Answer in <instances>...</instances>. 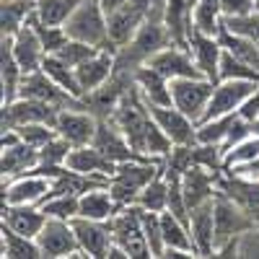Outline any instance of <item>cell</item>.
<instances>
[{"label":"cell","instance_id":"cell-41","mask_svg":"<svg viewBox=\"0 0 259 259\" xmlns=\"http://www.w3.org/2000/svg\"><path fill=\"white\" fill-rule=\"evenodd\" d=\"M140 215H143V231L150 244V251H153V256H163L166 244H163V231H161V212L143 210Z\"/></svg>","mask_w":259,"mask_h":259},{"label":"cell","instance_id":"cell-19","mask_svg":"<svg viewBox=\"0 0 259 259\" xmlns=\"http://www.w3.org/2000/svg\"><path fill=\"white\" fill-rule=\"evenodd\" d=\"M65 166L73 168V171H80V174H91V177H104V179H112L114 171L119 163H114L112 158H106L96 145H80V148H73Z\"/></svg>","mask_w":259,"mask_h":259},{"label":"cell","instance_id":"cell-7","mask_svg":"<svg viewBox=\"0 0 259 259\" xmlns=\"http://www.w3.org/2000/svg\"><path fill=\"white\" fill-rule=\"evenodd\" d=\"M256 89H259L256 80H218V83H215V89H212L210 104H207V109H205L200 122H207V119H215V117H223V114L236 112Z\"/></svg>","mask_w":259,"mask_h":259},{"label":"cell","instance_id":"cell-35","mask_svg":"<svg viewBox=\"0 0 259 259\" xmlns=\"http://www.w3.org/2000/svg\"><path fill=\"white\" fill-rule=\"evenodd\" d=\"M223 3L221 0H200L194 6V26L205 34H212L218 36V29L223 24Z\"/></svg>","mask_w":259,"mask_h":259},{"label":"cell","instance_id":"cell-10","mask_svg":"<svg viewBox=\"0 0 259 259\" xmlns=\"http://www.w3.org/2000/svg\"><path fill=\"white\" fill-rule=\"evenodd\" d=\"M52 184H55L52 177L34 174V171L18 179L3 182V205H41L50 197Z\"/></svg>","mask_w":259,"mask_h":259},{"label":"cell","instance_id":"cell-1","mask_svg":"<svg viewBox=\"0 0 259 259\" xmlns=\"http://www.w3.org/2000/svg\"><path fill=\"white\" fill-rule=\"evenodd\" d=\"M65 31H68L70 39L85 41V45H94L99 50H109L117 55V50L109 41V18H106V11L101 8L99 0H83L73 11V16L65 21Z\"/></svg>","mask_w":259,"mask_h":259},{"label":"cell","instance_id":"cell-34","mask_svg":"<svg viewBox=\"0 0 259 259\" xmlns=\"http://www.w3.org/2000/svg\"><path fill=\"white\" fill-rule=\"evenodd\" d=\"M236 122H239V112H231V114H223V117L200 122L197 124V143H221L226 148V140H228Z\"/></svg>","mask_w":259,"mask_h":259},{"label":"cell","instance_id":"cell-15","mask_svg":"<svg viewBox=\"0 0 259 259\" xmlns=\"http://www.w3.org/2000/svg\"><path fill=\"white\" fill-rule=\"evenodd\" d=\"M106 158H112L114 163H124V161H143L148 156H140L138 150L130 145V140L122 135V130L114 124V119H99L96 127V138L94 143Z\"/></svg>","mask_w":259,"mask_h":259},{"label":"cell","instance_id":"cell-11","mask_svg":"<svg viewBox=\"0 0 259 259\" xmlns=\"http://www.w3.org/2000/svg\"><path fill=\"white\" fill-rule=\"evenodd\" d=\"M73 228L78 236L80 251L91 259H109V251L114 246L112 226L109 221H91V218H73Z\"/></svg>","mask_w":259,"mask_h":259},{"label":"cell","instance_id":"cell-43","mask_svg":"<svg viewBox=\"0 0 259 259\" xmlns=\"http://www.w3.org/2000/svg\"><path fill=\"white\" fill-rule=\"evenodd\" d=\"M99 52V47L94 45H85V41H78V39H68L65 45L60 47V52H55L60 60H65L70 65V68H78V65H83L89 57H94Z\"/></svg>","mask_w":259,"mask_h":259},{"label":"cell","instance_id":"cell-8","mask_svg":"<svg viewBox=\"0 0 259 259\" xmlns=\"http://www.w3.org/2000/svg\"><path fill=\"white\" fill-rule=\"evenodd\" d=\"M0 109H3V130H16L18 124H31V122L55 127L57 114H60V106H52L47 101H36V99H24V96L3 104Z\"/></svg>","mask_w":259,"mask_h":259},{"label":"cell","instance_id":"cell-22","mask_svg":"<svg viewBox=\"0 0 259 259\" xmlns=\"http://www.w3.org/2000/svg\"><path fill=\"white\" fill-rule=\"evenodd\" d=\"M112 73H114V52H109V50H99L94 57H89L83 65H78L75 75H78V83L83 89V96L96 91L99 85H104L112 78Z\"/></svg>","mask_w":259,"mask_h":259},{"label":"cell","instance_id":"cell-44","mask_svg":"<svg viewBox=\"0 0 259 259\" xmlns=\"http://www.w3.org/2000/svg\"><path fill=\"white\" fill-rule=\"evenodd\" d=\"M18 135L21 140H26L29 145L34 148H41V145H47L55 135H57V130L52 124H41V122H31V124H18Z\"/></svg>","mask_w":259,"mask_h":259},{"label":"cell","instance_id":"cell-51","mask_svg":"<svg viewBox=\"0 0 259 259\" xmlns=\"http://www.w3.org/2000/svg\"><path fill=\"white\" fill-rule=\"evenodd\" d=\"M163 256H168V259H182V256H194V254L182 251V249H166V251H163Z\"/></svg>","mask_w":259,"mask_h":259},{"label":"cell","instance_id":"cell-39","mask_svg":"<svg viewBox=\"0 0 259 259\" xmlns=\"http://www.w3.org/2000/svg\"><path fill=\"white\" fill-rule=\"evenodd\" d=\"M221 80H256L259 83V70L251 68L249 62L239 60L236 55H231L228 50H223V57H221Z\"/></svg>","mask_w":259,"mask_h":259},{"label":"cell","instance_id":"cell-33","mask_svg":"<svg viewBox=\"0 0 259 259\" xmlns=\"http://www.w3.org/2000/svg\"><path fill=\"white\" fill-rule=\"evenodd\" d=\"M143 210H153V212H163L168 207V179L163 174V168L150 179V184H145V189L138 194V202Z\"/></svg>","mask_w":259,"mask_h":259},{"label":"cell","instance_id":"cell-49","mask_svg":"<svg viewBox=\"0 0 259 259\" xmlns=\"http://www.w3.org/2000/svg\"><path fill=\"white\" fill-rule=\"evenodd\" d=\"M239 244H241V239H231V241H223V244H218V246H215L212 256H239Z\"/></svg>","mask_w":259,"mask_h":259},{"label":"cell","instance_id":"cell-18","mask_svg":"<svg viewBox=\"0 0 259 259\" xmlns=\"http://www.w3.org/2000/svg\"><path fill=\"white\" fill-rule=\"evenodd\" d=\"M189 231L200 256H212L215 251V197L189 210Z\"/></svg>","mask_w":259,"mask_h":259},{"label":"cell","instance_id":"cell-48","mask_svg":"<svg viewBox=\"0 0 259 259\" xmlns=\"http://www.w3.org/2000/svg\"><path fill=\"white\" fill-rule=\"evenodd\" d=\"M228 174H236V177H246V179H259V158L249 161V163H241V166H233V168H226Z\"/></svg>","mask_w":259,"mask_h":259},{"label":"cell","instance_id":"cell-2","mask_svg":"<svg viewBox=\"0 0 259 259\" xmlns=\"http://www.w3.org/2000/svg\"><path fill=\"white\" fill-rule=\"evenodd\" d=\"M163 163H166V158H143V161H124V163H119L117 171H114V177L109 179V192H112V197L117 200V205L119 207L135 205L138 194L163 168Z\"/></svg>","mask_w":259,"mask_h":259},{"label":"cell","instance_id":"cell-24","mask_svg":"<svg viewBox=\"0 0 259 259\" xmlns=\"http://www.w3.org/2000/svg\"><path fill=\"white\" fill-rule=\"evenodd\" d=\"M163 24L171 34V41L177 47H189V36L194 29V11L187 6L184 0H166V11H163Z\"/></svg>","mask_w":259,"mask_h":259},{"label":"cell","instance_id":"cell-27","mask_svg":"<svg viewBox=\"0 0 259 259\" xmlns=\"http://www.w3.org/2000/svg\"><path fill=\"white\" fill-rule=\"evenodd\" d=\"M39 0H0V36H16L36 13Z\"/></svg>","mask_w":259,"mask_h":259},{"label":"cell","instance_id":"cell-4","mask_svg":"<svg viewBox=\"0 0 259 259\" xmlns=\"http://www.w3.org/2000/svg\"><path fill=\"white\" fill-rule=\"evenodd\" d=\"M249 231H259L254 215L244 205L231 200L228 194H215V246L231 239H241Z\"/></svg>","mask_w":259,"mask_h":259},{"label":"cell","instance_id":"cell-3","mask_svg":"<svg viewBox=\"0 0 259 259\" xmlns=\"http://www.w3.org/2000/svg\"><path fill=\"white\" fill-rule=\"evenodd\" d=\"M143 207L140 205H124L119 207V212L109 221L112 226V239L119 249H124L127 256H153L150 251V244L145 239V231H143Z\"/></svg>","mask_w":259,"mask_h":259},{"label":"cell","instance_id":"cell-40","mask_svg":"<svg viewBox=\"0 0 259 259\" xmlns=\"http://www.w3.org/2000/svg\"><path fill=\"white\" fill-rule=\"evenodd\" d=\"M254 158H259V133L249 135L246 140L236 143L231 150H226V168L249 163V161H254Z\"/></svg>","mask_w":259,"mask_h":259},{"label":"cell","instance_id":"cell-14","mask_svg":"<svg viewBox=\"0 0 259 259\" xmlns=\"http://www.w3.org/2000/svg\"><path fill=\"white\" fill-rule=\"evenodd\" d=\"M150 114L158 122V127L171 138L174 145H189L197 143V122H192L182 109H177L174 104L161 106V104H148Z\"/></svg>","mask_w":259,"mask_h":259},{"label":"cell","instance_id":"cell-13","mask_svg":"<svg viewBox=\"0 0 259 259\" xmlns=\"http://www.w3.org/2000/svg\"><path fill=\"white\" fill-rule=\"evenodd\" d=\"M189 55L194 57V62H197V68L200 73L212 80V83H218L221 80V57H223V45L218 41V36H212V34H205L200 31L197 26L192 29V36H189Z\"/></svg>","mask_w":259,"mask_h":259},{"label":"cell","instance_id":"cell-29","mask_svg":"<svg viewBox=\"0 0 259 259\" xmlns=\"http://www.w3.org/2000/svg\"><path fill=\"white\" fill-rule=\"evenodd\" d=\"M0 256L3 259H41V249L36 239H29V236L0 223Z\"/></svg>","mask_w":259,"mask_h":259},{"label":"cell","instance_id":"cell-36","mask_svg":"<svg viewBox=\"0 0 259 259\" xmlns=\"http://www.w3.org/2000/svg\"><path fill=\"white\" fill-rule=\"evenodd\" d=\"M83 0H39L36 3V16L52 26H65V21L73 16V11Z\"/></svg>","mask_w":259,"mask_h":259},{"label":"cell","instance_id":"cell-12","mask_svg":"<svg viewBox=\"0 0 259 259\" xmlns=\"http://www.w3.org/2000/svg\"><path fill=\"white\" fill-rule=\"evenodd\" d=\"M96 127H99V117L91 114L89 109H60L55 122L57 135L65 138L73 148L91 145L96 138Z\"/></svg>","mask_w":259,"mask_h":259},{"label":"cell","instance_id":"cell-38","mask_svg":"<svg viewBox=\"0 0 259 259\" xmlns=\"http://www.w3.org/2000/svg\"><path fill=\"white\" fill-rule=\"evenodd\" d=\"M31 26H34V31H36V36H39V41H41V47H45V52H47V55L60 52V47L70 39V36H68V31H65V26L45 24V21H41L36 13L31 16Z\"/></svg>","mask_w":259,"mask_h":259},{"label":"cell","instance_id":"cell-30","mask_svg":"<svg viewBox=\"0 0 259 259\" xmlns=\"http://www.w3.org/2000/svg\"><path fill=\"white\" fill-rule=\"evenodd\" d=\"M161 231H163V244H166V249H182V251H189V254H194V256H200L197 246H194V239H192L189 226L182 223L171 210H163V212H161Z\"/></svg>","mask_w":259,"mask_h":259},{"label":"cell","instance_id":"cell-25","mask_svg":"<svg viewBox=\"0 0 259 259\" xmlns=\"http://www.w3.org/2000/svg\"><path fill=\"white\" fill-rule=\"evenodd\" d=\"M135 85L140 96L145 99V104H161V106L174 104L171 101V80L156 68H150V65H143L135 73Z\"/></svg>","mask_w":259,"mask_h":259},{"label":"cell","instance_id":"cell-37","mask_svg":"<svg viewBox=\"0 0 259 259\" xmlns=\"http://www.w3.org/2000/svg\"><path fill=\"white\" fill-rule=\"evenodd\" d=\"M41 210L47 212V218L73 221V218H78L80 197H75V194H52V197H47L41 202Z\"/></svg>","mask_w":259,"mask_h":259},{"label":"cell","instance_id":"cell-32","mask_svg":"<svg viewBox=\"0 0 259 259\" xmlns=\"http://www.w3.org/2000/svg\"><path fill=\"white\" fill-rule=\"evenodd\" d=\"M41 70H45L60 89H65L68 94H73L75 99H83V89L78 83V75H75V68H70L65 60H60L57 55H47L45 62H41Z\"/></svg>","mask_w":259,"mask_h":259},{"label":"cell","instance_id":"cell-28","mask_svg":"<svg viewBox=\"0 0 259 259\" xmlns=\"http://www.w3.org/2000/svg\"><path fill=\"white\" fill-rule=\"evenodd\" d=\"M117 212H119V205L112 197L109 187H96V189H89L85 194H80V210H78L80 218L112 221Z\"/></svg>","mask_w":259,"mask_h":259},{"label":"cell","instance_id":"cell-52","mask_svg":"<svg viewBox=\"0 0 259 259\" xmlns=\"http://www.w3.org/2000/svg\"><path fill=\"white\" fill-rule=\"evenodd\" d=\"M184 3H187V6H192V11H194V6H197L200 0H184Z\"/></svg>","mask_w":259,"mask_h":259},{"label":"cell","instance_id":"cell-45","mask_svg":"<svg viewBox=\"0 0 259 259\" xmlns=\"http://www.w3.org/2000/svg\"><path fill=\"white\" fill-rule=\"evenodd\" d=\"M226 26L236 34L249 36L254 45L259 47V11L249 13V16H236V18H226Z\"/></svg>","mask_w":259,"mask_h":259},{"label":"cell","instance_id":"cell-26","mask_svg":"<svg viewBox=\"0 0 259 259\" xmlns=\"http://www.w3.org/2000/svg\"><path fill=\"white\" fill-rule=\"evenodd\" d=\"M24 80V70L13 55L11 36H0V85H3V104L18 99V89Z\"/></svg>","mask_w":259,"mask_h":259},{"label":"cell","instance_id":"cell-20","mask_svg":"<svg viewBox=\"0 0 259 259\" xmlns=\"http://www.w3.org/2000/svg\"><path fill=\"white\" fill-rule=\"evenodd\" d=\"M36 163H39V148L29 145L26 140H18L16 145L3 148V156H0V174H3V182H11V179L29 174Z\"/></svg>","mask_w":259,"mask_h":259},{"label":"cell","instance_id":"cell-31","mask_svg":"<svg viewBox=\"0 0 259 259\" xmlns=\"http://www.w3.org/2000/svg\"><path fill=\"white\" fill-rule=\"evenodd\" d=\"M218 41L223 45V50H228L231 55H236L239 60L249 62L251 68L259 70V47L254 45L249 36L231 31V29L226 26V18H223V24H221V29H218Z\"/></svg>","mask_w":259,"mask_h":259},{"label":"cell","instance_id":"cell-17","mask_svg":"<svg viewBox=\"0 0 259 259\" xmlns=\"http://www.w3.org/2000/svg\"><path fill=\"white\" fill-rule=\"evenodd\" d=\"M218 177L221 171H210L205 166H189L182 177V192H184V200H187V207H197L207 200H212L218 194Z\"/></svg>","mask_w":259,"mask_h":259},{"label":"cell","instance_id":"cell-50","mask_svg":"<svg viewBox=\"0 0 259 259\" xmlns=\"http://www.w3.org/2000/svg\"><path fill=\"white\" fill-rule=\"evenodd\" d=\"M99 3H101V8L106 11V16H109V13H114V11H119L122 6H127V3H130V0H99Z\"/></svg>","mask_w":259,"mask_h":259},{"label":"cell","instance_id":"cell-23","mask_svg":"<svg viewBox=\"0 0 259 259\" xmlns=\"http://www.w3.org/2000/svg\"><path fill=\"white\" fill-rule=\"evenodd\" d=\"M47 223V212L41 205H3V226L36 239L39 231Z\"/></svg>","mask_w":259,"mask_h":259},{"label":"cell","instance_id":"cell-5","mask_svg":"<svg viewBox=\"0 0 259 259\" xmlns=\"http://www.w3.org/2000/svg\"><path fill=\"white\" fill-rule=\"evenodd\" d=\"M212 89L215 83L207 78H174L171 80V101L192 122H200L210 104Z\"/></svg>","mask_w":259,"mask_h":259},{"label":"cell","instance_id":"cell-46","mask_svg":"<svg viewBox=\"0 0 259 259\" xmlns=\"http://www.w3.org/2000/svg\"><path fill=\"white\" fill-rule=\"evenodd\" d=\"M223 3V16L236 18V16H249L256 11V0H221Z\"/></svg>","mask_w":259,"mask_h":259},{"label":"cell","instance_id":"cell-16","mask_svg":"<svg viewBox=\"0 0 259 259\" xmlns=\"http://www.w3.org/2000/svg\"><path fill=\"white\" fill-rule=\"evenodd\" d=\"M145 65H150V68H156L158 73H163L168 80H174V78H205L197 68V62H194V57L189 55V50L177 47V45L156 52Z\"/></svg>","mask_w":259,"mask_h":259},{"label":"cell","instance_id":"cell-21","mask_svg":"<svg viewBox=\"0 0 259 259\" xmlns=\"http://www.w3.org/2000/svg\"><path fill=\"white\" fill-rule=\"evenodd\" d=\"M11 45H13V55H16L18 65H21V70H24V75L34 73V70H41V62H45L47 52H45V47H41L31 21L16 36H11Z\"/></svg>","mask_w":259,"mask_h":259},{"label":"cell","instance_id":"cell-53","mask_svg":"<svg viewBox=\"0 0 259 259\" xmlns=\"http://www.w3.org/2000/svg\"><path fill=\"white\" fill-rule=\"evenodd\" d=\"M256 11H259V0H256Z\"/></svg>","mask_w":259,"mask_h":259},{"label":"cell","instance_id":"cell-42","mask_svg":"<svg viewBox=\"0 0 259 259\" xmlns=\"http://www.w3.org/2000/svg\"><path fill=\"white\" fill-rule=\"evenodd\" d=\"M70 150H73V145L68 140L55 135L47 145L39 148V163L41 166H65V161H68V156H70Z\"/></svg>","mask_w":259,"mask_h":259},{"label":"cell","instance_id":"cell-47","mask_svg":"<svg viewBox=\"0 0 259 259\" xmlns=\"http://www.w3.org/2000/svg\"><path fill=\"white\" fill-rule=\"evenodd\" d=\"M236 112H239L241 119H246V122H251V124H259V89H256Z\"/></svg>","mask_w":259,"mask_h":259},{"label":"cell","instance_id":"cell-9","mask_svg":"<svg viewBox=\"0 0 259 259\" xmlns=\"http://www.w3.org/2000/svg\"><path fill=\"white\" fill-rule=\"evenodd\" d=\"M148 8H150V0H130L127 6L106 16L109 18V41L114 50L130 45L135 39L143 21L148 18Z\"/></svg>","mask_w":259,"mask_h":259},{"label":"cell","instance_id":"cell-6","mask_svg":"<svg viewBox=\"0 0 259 259\" xmlns=\"http://www.w3.org/2000/svg\"><path fill=\"white\" fill-rule=\"evenodd\" d=\"M41 259H62V256H85L80 251L78 236L73 228V221H60V218H47L45 228L36 236Z\"/></svg>","mask_w":259,"mask_h":259}]
</instances>
